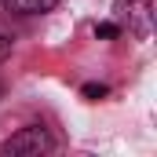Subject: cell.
<instances>
[{"label": "cell", "instance_id": "obj_4", "mask_svg": "<svg viewBox=\"0 0 157 157\" xmlns=\"http://www.w3.org/2000/svg\"><path fill=\"white\" fill-rule=\"evenodd\" d=\"M11 51H15V33H11V29H0V62H4Z\"/></svg>", "mask_w": 157, "mask_h": 157}, {"label": "cell", "instance_id": "obj_5", "mask_svg": "<svg viewBox=\"0 0 157 157\" xmlns=\"http://www.w3.org/2000/svg\"><path fill=\"white\" fill-rule=\"evenodd\" d=\"M95 33H99V37H113V33H117V26H99Z\"/></svg>", "mask_w": 157, "mask_h": 157}, {"label": "cell", "instance_id": "obj_1", "mask_svg": "<svg viewBox=\"0 0 157 157\" xmlns=\"http://www.w3.org/2000/svg\"><path fill=\"white\" fill-rule=\"evenodd\" d=\"M55 150V135L44 128V124H26V128H18L4 146H0V154L7 157H44Z\"/></svg>", "mask_w": 157, "mask_h": 157}, {"label": "cell", "instance_id": "obj_2", "mask_svg": "<svg viewBox=\"0 0 157 157\" xmlns=\"http://www.w3.org/2000/svg\"><path fill=\"white\" fill-rule=\"evenodd\" d=\"M113 15L128 26L135 37H150V18H154V0H117Z\"/></svg>", "mask_w": 157, "mask_h": 157}, {"label": "cell", "instance_id": "obj_3", "mask_svg": "<svg viewBox=\"0 0 157 157\" xmlns=\"http://www.w3.org/2000/svg\"><path fill=\"white\" fill-rule=\"evenodd\" d=\"M59 0H7V7L11 11H18V15H44V11H51Z\"/></svg>", "mask_w": 157, "mask_h": 157}]
</instances>
